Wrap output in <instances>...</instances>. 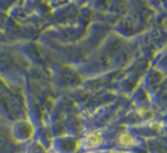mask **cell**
<instances>
[{
    "label": "cell",
    "mask_w": 167,
    "mask_h": 153,
    "mask_svg": "<svg viewBox=\"0 0 167 153\" xmlns=\"http://www.w3.org/2000/svg\"><path fill=\"white\" fill-rule=\"evenodd\" d=\"M120 143L123 145H126V146H128V145H132L133 144V140L129 137V136L127 135H123L121 137H120Z\"/></svg>",
    "instance_id": "2"
},
{
    "label": "cell",
    "mask_w": 167,
    "mask_h": 153,
    "mask_svg": "<svg viewBox=\"0 0 167 153\" xmlns=\"http://www.w3.org/2000/svg\"><path fill=\"white\" fill-rule=\"evenodd\" d=\"M87 143L89 145H97L98 143H100V135H98V134H96V133H94V134H91V135H88Z\"/></svg>",
    "instance_id": "1"
}]
</instances>
